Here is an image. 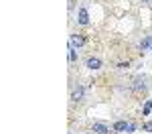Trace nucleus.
Returning <instances> with one entry per match:
<instances>
[{"instance_id": "obj_1", "label": "nucleus", "mask_w": 152, "mask_h": 134, "mask_svg": "<svg viewBox=\"0 0 152 134\" xmlns=\"http://www.w3.org/2000/svg\"><path fill=\"white\" fill-rule=\"evenodd\" d=\"M148 87H150V77L148 75H136L134 79H132V92L134 94H144V92H148Z\"/></svg>"}, {"instance_id": "obj_2", "label": "nucleus", "mask_w": 152, "mask_h": 134, "mask_svg": "<svg viewBox=\"0 0 152 134\" xmlns=\"http://www.w3.org/2000/svg\"><path fill=\"white\" fill-rule=\"evenodd\" d=\"M94 132L97 134H112L110 132V126L105 122H94Z\"/></svg>"}, {"instance_id": "obj_3", "label": "nucleus", "mask_w": 152, "mask_h": 134, "mask_svg": "<svg viewBox=\"0 0 152 134\" xmlns=\"http://www.w3.org/2000/svg\"><path fill=\"white\" fill-rule=\"evenodd\" d=\"M77 23L83 24V26L89 23V14H87V8H85V6H81V8H79V14H77Z\"/></svg>"}, {"instance_id": "obj_4", "label": "nucleus", "mask_w": 152, "mask_h": 134, "mask_svg": "<svg viewBox=\"0 0 152 134\" xmlns=\"http://www.w3.org/2000/svg\"><path fill=\"white\" fill-rule=\"evenodd\" d=\"M85 65H87L91 71H95V69H99V67H102V59H99V57H89V59L85 61Z\"/></svg>"}, {"instance_id": "obj_5", "label": "nucleus", "mask_w": 152, "mask_h": 134, "mask_svg": "<svg viewBox=\"0 0 152 134\" xmlns=\"http://www.w3.org/2000/svg\"><path fill=\"white\" fill-rule=\"evenodd\" d=\"M83 96H85V89H83L81 85H77V87L73 89V96H71V100H73V102H83Z\"/></svg>"}, {"instance_id": "obj_6", "label": "nucleus", "mask_w": 152, "mask_h": 134, "mask_svg": "<svg viewBox=\"0 0 152 134\" xmlns=\"http://www.w3.org/2000/svg\"><path fill=\"white\" fill-rule=\"evenodd\" d=\"M85 45V37L83 35H73L71 37V45L69 47H83Z\"/></svg>"}, {"instance_id": "obj_7", "label": "nucleus", "mask_w": 152, "mask_h": 134, "mask_svg": "<svg viewBox=\"0 0 152 134\" xmlns=\"http://www.w3.org/2000/svg\"><path fill=\"white\" fill-rule=\"evenodd\" d=\"M126 128H128V122H124V120L116 122V124H114V126H112V130H114V132H124V130H126Z\"/></svg>"}, {"instance_id": "obj_8", "label": "nucleus", "mask_w": 152, "mask_h": 134, "mask_svg": "<svg viewBox=\"0 0 152 134\" xmlns=\"http://www.w3.org/2000/svg\"><path fill=\"white\" fill-rule=\"evenodd\" d=\"M150 110H152V102L148 100V102H146V106H144V110H142V114H144V116H148V114H150Z\"/></svg>"}, {"instance_id": "obj_9", "label": "nucleus", "mask_w": 152, "mask_h": 134, "mask_svg": "<svg viewBox=\"0 0 152 134\" xmlns=\"http://www.w3.org/2000/svg\"><path fill=\"white\" fill-rule=\"evenodd\" d=\"M134 130H136V124H132V122H128V128H126V132H128V134H132Z\"/></svg>"}, {"instance_id": "obj_10", "label": "nucleus", "mask_w": 152, "mask_h": 134, "mask_svg": "<svg viewBox=\"0 0 152 134\" xmlns=\"http://www.w3.org/2000/svg\"><path fill=\"white\" fill-rule=\"evenodd\" d=\"M69 61L71 63L75 61V51H73V47H69Z\"/></svg>"}, {"instance_id": "obj_11", "label": "nucleus", "mask_w": 152, "mask_h": 134, "mask_svg": "<svg viewBox=\"0 0 152 134\" xmlns=\"http://www.w3.org/2000/svg\"><path fill=\"white\" fill-rule=\"evenodd\" d=\"M142 128H144V130H146V132H152V122H146V124H144V126H142Z\"/></svg>"}, {"instance_id": "obj_12", "label": "nucleus", "mask_w": 152, "mask_h": 134, "mask_svg": "<svg viewBox=\"0 0 152 134\" xmlns=\"http://www.w3.org/2000/svg\"><path fill=\"white\" fill-rule=\"evenodd\" d=\"M128 65H130L128 61H126V63H118V69H128Z\"/></svg>"}, {"instance_id": "obj_13", "label": "nucleus", "mask_w": 152, "mask_h": 134, "mask_svg": "<svg viewBox=\"0 0 152 134\" xmlns=\"http://www.w3.org/2000/svg\"><path fill=\"white\" fill-rule=\"evenodd\" d=\"M146 2H150V0H146Z\"/></svg>"}]
</instances>
